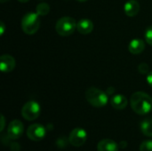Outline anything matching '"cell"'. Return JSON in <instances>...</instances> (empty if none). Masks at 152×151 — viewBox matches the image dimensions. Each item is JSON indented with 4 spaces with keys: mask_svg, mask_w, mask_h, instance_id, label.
<instances>
[{
    "mask_svg": "<svg viewBox=\"0 0 152 151\" xmlns=\"http://www.w3.org/2000/svg\"><path fill=\"white\" fill-rule=\"evenodd\" d=\"M132 109L138 115H146L152 109V98L144 92H136L130 99Z\"/></svg>",
    "mask_w": 152,
    "mask_h": 151,
    "instance_id": "1",
    "label": "cell"
},
{
    "mask_svg": "<svg viewBox=\"0 0 152 151\" xmlns=\"http://www.w3.org/2000/svg\"><path fill=\"white\" fill-rule=\"evenodd\" d=\"M86 101L95 108H102L104 107L109 101L107 93L96 88L90 87L86 92Z\"/></svg>",
    "mask_w": 152,
    "mask_h": 151,
    "instance_id": "2",
    "label": "cell"
},
{
    "mask_svg": "<svg viewBox=\"0 0 152 151\" xmlns=\"http://www.w3.org/2000/svg\"><path fill=\"white\" fill-rule=\"evenodd\" d=\"M21 28L28 35L35 34L40 27L39 15L37 12H28L21 19Z\"/></svg>",
    "mask_w": 152,
    "mask_h": 151,
    "instance_id": "3",
    "label": "cell"
},
{
    "mask_svg": "<svg viewBox=\"0 0 152 151\" xmlns=\"http://www.w3.org/2000/svg\"><path fill=\"white\" fill-rule=\"evenodd\" d=\"M77 29V21L75 19L65 16L58 20L55 24V30L56 32L61 36H68L74 33Z\"/></svg>",
    "mask_w": 152,
    "mask_h": 151,
    "instance_id": "4",
    "label": "cell"
},
{
    "mask_svg": "<svg viewBox=\"0 0 152 151\" xmlns=\"http://www.w3.org/2000/svg\"><path fill=\"white\" fill-rule=\"evenodd\" d=\"M40 106L35 101H29L26 102L21 109V116L23 118L28 121H33L37 119L40 115Z\"/></svg>",
    "mask_w": 152,
    "mask_h": 151,
    "instance_id": "5",
    "label": "cell"
},
{
    "mask_svg": "<svg viewBox=\"0 0 152 151\" xmlns=\"http://www.w3.org/2000/svg\"><path fill=\"white\" fill-rule=\"evenodd\" d=\"M87 139L86 131L83 128H75L73 129L69 136V143L74 147H81L83 146Z\"/></svg>",
    "mask_w": 152,
    "mask_h": 151,
    "instance_id": "6",
    "label": "cell"
},
{
    "mask_svg": "<svg viewBox=\"0 0 152 151\" xmlns=\"http://www.w3.org/2000/svg\"><path fill=\"white\" fill-rule=\"evenodd\" d=\"M46 134L45 127L40 124H33L28 126L27 130V136L33 142L42 141Z\"/></svg>",
    "mask_w": 152,
    "mask_h": 151,
    "instance_id": "7",
    "label": "cell"
},
{
    "mask_svg": "<svg viewBox=\"0 0 152 151\" xmlns=\"http://www.w3.org/2000/svg\"><path fill=\"white\" fill-rule=\"evenodd\" d=\"M23 133V124L18 120H12L7 128V135L11 140H17L19 139Z\"/></svg>",
    "mask_w": 152,
    "mask_h": 151,
    "instance_id": "8",
    "label": "cell"
},
{
    "mask_svg": "<svg viewBox=\"0 0 152 151\" xmlns=\"http://www.w3.org/2000/svg\"><path fill=\"white\" fill-rule=\"evenodd\" d=\"M16 62L12 56L8 54H4L0 58V69L3 73H9L12 71L15 68Z\"/></svg>",
    "mask_w": 152,
    "mask_h": 151,
    "instance_id": "9",
    "label": "cell"
},
{
    "mask_svg": "<svg viewBox=\"0 0 152 151\" xmlns=\"http://www.w3.org/2000/svg\"><path fill=\"white\" fill-rule=\"evenodd\" d=\"M77 30L82 35L90 34L94 30V23L88 19H82L77 23Z\"/></svg>",
    "mask_w": 152,
    "mask_h": 151,
    "instance_id": "10",
    "label": "cell"
},
{
    "mask_svg": "<svg viewBox=\"0 0 152 151\" xmlns=\"http://www.w3.org/2000/svg\"><path fill=\"white\" fill-rule=\"evenodd\" d=\"M97 151H118V145L110 139H103L98 143Z\"/></svg>",
    "mask_w": 152,
    "mask_h": 151,
    "instance_id": "11",
    "label": "cell"
},
{
    "mask_svg": "<svg viewBox=\"0 0 152 151\" xmlns=\"http://www.w3.org/2000/svg\"><path fill=\"white\" fill-rule=\"evenodd\" d=\"M127 103H128L127 99L122 94H116L110 100V104L112 108L118 110H122L126 109L127 106Z\"/></svg>",
    "mask_w": 152,
    "mask_h": 151,
    "instance_id": "12",
    "label": "cell"
},
{
    "mask_svg": "<svg viewBox=\"0 0 152 151\" xmlns=\"http://www.w3.org/2000/svg\"><path fill=\"white\" fill-rule=\"evenodd\" d=\"M140 11V4L135 0H129L125 4V12L129 17H134Z\"/></svg>",
    "mask_w": 152,
    "mask_h": 151,
    "instance_id": "13",
    "label": "cell"
},
{
    "mask_svg": "<svg viewBox=\"0 0 152 151\" xmlns=\"http://www.w3.org/2000/svg\"><path fill=\"white\" fill-rule=\"evenodd\" d=\"M145 49V44L142 39L136 38L130 42L128 45V50L133 54H140Z\"/></svg>",
    "mask_w": 152,
    "mask_h": 151,
    "instance_id": "14",
    "label": "cell"
},
{
    "mask_svg": "<svg viewBox=\"0 0 152 151\" xmlns=\"http://www.w3.org/2000/svg\"><path fill=\"white\" fill-rule=\"evenodd\" d=\"M142 133L148 137H152V117L145 118L141 123Z\"/></svg>",
    "mask_w": 152,
    "mask_h": 151,
    "instance_id": "15",
    "label": "cell"
},
{
    "mask_svg": "<svg viewBox=\"0 0 152 151\" xmlns=\"http://www.w3.org/2000/svg\"><path fill=\"white\" fill-rule=\"evenodd\" d=\"M36 11L39 16H45L50 12V6L46 3H40L37 5Z\"/></svg>",
    "mask_w": 152,
    "mask_h": 151,
    "instance_id": "16",
    "label": "cell"
},
{
    "mask_svg": "<svg viewBox=\"0 0 152 151\" xmlns=\"http://www.w3.org/2000/svg\"><path fill=\"white\" fill-rule=\"evenodd\" d=\"M140 151H152V141H144L140 145Z\"/></svg>",
    "mask_w": 152,
    "mask_h": 151,
    "instance_id": "17",
    "label": "cell"
},
{
    "mask_svg": "<svg viewBox=\"0 0 152 151\" xmlns=\"http://www.w3.org/2000/svg\"><path fill=\"white\" fill-rule=\"evenodd\" d=\"M138 70L141 74H149L150 73V67L147 63L142 62V63L139 64Z\"/></svg>",
    "mask_w": 152,
    "mask_h": 151,
    "instance_id": "18",
    "label": "cell"
},
{
    "mask_svg": "<svg viewBox=\"0 0 152 151\" xmlns=\"http://www.w3.org/2000/svg\"><path fill=\"white\" fill-rule=\"evenodd\" d=\"M145 40L150 45H152V26L149 27L145 31Z\"/></svg>",
    "mask_w": 152,
    "mask_h": 151,
    "instance_id": "19",
    "label": "cell"
},
{
    "mask_svg": "<svg viewBox=\"0 0 152 151\" xmlns=\"http://www.w3.org/2000/svg\"><path fill=\"white\" fill-rule=\"evenodd\" d=\"M4 126H5V119H4V117L2 115V116H1V126H0V132H3V131H4Z\"/></svg>",
    "mask_w": 152,
    "mask_h": 151,
    "instance_id": "20",
    "label": "cell"
},
{
    "mask_svg": "<svg viewBox=\"0 0 152 151\" xmlns=\"http://www.w3.org/2000/svg\"><path fill=\"white\" fill-rule=\"evenodd\" d=\"M147 82H148V84L152 87V71L151 72H150V73L147 75Z\"/></svg>",
    "mask_w": 152,
    "mask_h": 151,
    "instance_id": "21",
    "label": "cell"
},
{
    "mask_svg": "<svg viewBox=\"0 0 152 151\" xmlns=\"http://www.w3.org/2000/svg\"><path fill=\"white\" fill-rule=\"evenodd\" d=\"M4 29H5L4 23L3 21H1V22H0V35H1V36H3V35H4Z\"/></svg>",
    "mask_w": 152,
    "mask_h": 151,
    "instance_id": "22",
    "label": "cell"
},
{
    "mask_svg": "<svg viewBox=\"0 0 152 151\" xmlns=\"http://www.w3.org/2000/svg\"><path fill=\"white\" fill-rule=\"evenodd\" d=\"M107 94L108 95H111V94H113L114 93H115V89L113 88V87H109L108 89H107Z\"/></svg>",
    "mask_w": 152,
    "mask_h": 151,
    "instance_id": "23",
    "label": "cell"
},
{
    "mask_svg": "<svg viewBox=\"0 0 152 151\" xmlns=\"http://www.w3.org/2000/svg\"><path fill=\"white\" fill-rule=\"evenodd\" d=\"M19 2H20V3H27V2H28L29 0H18Z\"/></svg>",
    "mask_w": 152,
    "mask_h": 151,
    "instance_id": "24",
    "label": "cell"
},
{
    "mask_svg": "<svg viewBox=\"0 0 152 151\" xmlns=\"http://www.w3.org/2000/svg\"><path fill=\"white\" fill-rule=\"evenodd\" d=\"M77 2H80V3H84V2H86L87 0H77Z\"/></svg>",
    "mask_w": 152,
    "mask_h": 151,
    "instance_id": "25",
    "label": "cell"
},
{
    "mask_svg": "<svg viewBox=\"0 0 152 151\" xmlns=\"http://www.w3.org/2000/svg\"><path fill=\"white\" fill-rule=\"evenodd\" d=\"M7 1H9V0H0L1 3H5V2H7Z\"/></svg>",
    "mask_w": 152,
    "mask_h": 151,
    "instance_id": "26",
    "label": "cell"
}]
</instances>
